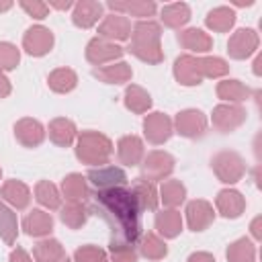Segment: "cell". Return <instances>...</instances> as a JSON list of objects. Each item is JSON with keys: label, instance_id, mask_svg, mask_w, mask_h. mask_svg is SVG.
Masks as SVG:
<instances>
[{"label": "cell", "instance_id": "cell-7", "mask_svg": "<svg viewBox=\"0 0 262 262\" xmlns=\"http://www.w3.org/2000/svg\"><path fill=\"white\" fill-rule=\"evenodd\" d=\"M246 108L242 104H229V102H223V104H217L213 108V115H211V121L215 125V129H219L221 133H229L233 129H237L239 125L246 123Z\"/></svg>", "mask_w": 262, "mask_h": 262}, {"label": "cell", "instance_id": "cell-28", "mask_svg": "<svg viewBox=\"0 0 262 262\" xmlns=\"http://www.w3.org/2000/svg\"><path fill=\"white\" fill-rule=\"evenodd\" d=\"M217 96L223 100V102H229V104H239L244 102L246 98H250V88L239 82V80H221L217 84Z\"/></svg>", "mask_w": 262, "mask_h": 262}, {"label": "cell", "instance_id": "cell-46", "mask_svg": "<svg viewBox=\"0 0 262 262\" xmlns=\"http://www.w3.org/2000/svg\"><path fill=\"white\" fill-rule=\"evenodd\" d=\"M186 262H215V256L209 254V252H194L188 256Z\"/></svg>", "mask_w": 262, "mask_h": 262}, {"label": "cell", "instance_id": "cell-20", "mask_svg": "<svg viewBox=\"0 0 262 262\" xmlns=\"http://www.w3.org/2000/svg\"><path fill=\"white\" fill-rule=\"evenodd\" d=\"M0 199L8 203L12 209H27L31 203V190L20 180H6L0 188Z\"/></svg>", "mask_w": 262, "mask_h": 262}, {"label": "cell", "instance_id": "cell-54", "mask_svg": "<svg viewBox=\"0 0 262 262\" xmlns=\"http://www.w3.org/2000/svg\"><path fill=\"white\" fill-rule=\"evenodd\" d=\"M102 262H108V260H106V258H104V260H102Z\"/></svg>", "mask_w": 262, "mask_h": 262}, {"label": "cell", "instance_id": "cell-47", "mask_svg": "<svg viewBox=\"0 0 262 262\" xmlns=\"http://www.w3.org/2000/svg\"><path fill=\"white\" fill-rule=\"evenodd\" d=\"M12 92V86H10V80L4 76V72H0V98H6L8 94Z\"/></svg>", "mask_w": 262, "mask_h": 262}, {"label": "cell", "instance_id": "cell-31", "mask_svg": "<svg viewBox=\"0 0 262 262\" xmlns=\"http://www.w3.org/2000/svg\"><path fill=\"white\" fill-rule=\"evenodd\" d=\"M160 18H162V23H164L166 27H170V29H180V27H184V25L190 20V8H188V4H184V2H172V4L162 6Z\"/></svg>", "mask_w": 262, "mask_h": 262}, {"label": "cell", "instance_id": "cell-22", "mask_svg": "<svg viewBox=\"0 0 262 262\" xmlns=\"http://www.w3.org/2000/svg\"><path fill=\"white\" fill-rule=\"evenodd\" d=\"M106 6L117 14H123V16L131 14V16H139V18L154 16L158 10L156 2H151V0H125V2H117V0L113 2L111 0V2H106Z\"/></svg>", "mask_w": 262, "mask_h": 262}, {"label": "cell", "instance_id": "cell-21", "mask_svg": "<svg viewBox=\"0 0 262 262\" xmlns=\"http://www.w3.org/2000/svg\"><path fill=\"white\" fill-rule=\"evenodd\" d=\"M47 131H49V139H51L55 145H59V147H70V145L76 141V137H78V129H76L74 121H70V119H66V117L53 119V121L49 123Z\"/></svg>", "mask_w": 262, "mask_h": 262}, {"label": "cell", "instance_id": "cell-42", "mask_svg": "<svg viewBox=\"0 0 262 262\" xmlns=\"http://www.w3.org/2000/svg\"><path fill=\"white\" fill-rule=\"evenodd\" d=\"M20 61V51L16 45L2 41L0 43V72H10L18 66Z\"/></svg>", "mask_w": 262, "mask_h": 262}, {"label": "cell", "instance_id": "cell-19", "mask_svg": "<svg viewBox=\"0 0 262 262\" xmlns=\"http://www.w3.org/2000/svg\"><path fill=\"white\" fill-rule=\"evenodd\" d=\"M117 156L119 162L125 166H137L141 164L145 149H143V141L137 135H123L117 143Z\"/></svg>", "mask_w": 262, "mask_h": 262}, {"label": "cell", "instance_id": "cell-34", "mask_svg": "<svg viewBox=\"0 0 262 262\" xmlns=\"http://www.w3.org/2000/svg\"><path fill=\"white\" fill-rule=\"evenodd\" d=\"M0 237L12 246L18 237V219H16V213L0 199Z\"/></svg>", "mask_w": 262, "mask_h": 262}, {"label": "cell", "instance_id": "cell-53", "mask_svg": "<svg viewBox=\"0 0 262 262\" xmlns=\"http://www.w3.org/2000/svg\"><path fill=\"white\" fill-rule=\"evenodd\" d=\"M0 178H2V168H0Z\"/></svg>", "mask_w": 262, "mask_h": 262}, {"label": "cell", "instance_id": "cell-1", "mask_svg": "<svg viewBox=\"0 0 262 262\" xmlns=\"http://www.w3.org/2000/svg\"><path fill=\"white\" fill-rule=\"evenodd\" d=\"M96 201L106 211V217L113 219V227L117 225L119 235L115 239H123L129 244H135L139 235V205L131 190L125 186L98 190Z\"/></svg>", "mask_w": 262, "mask_h": 262}, {"label": "cell", "instance_id": "cell-51", "mask_svg": "<svg viewBox=\"0 0 262 262\" xmlns=\"http://www.w3.org/2000/svg\"><path fill=\"white\" fill-rule=\"evenodd\" d=\"M260 63H262V59L256 57V61H254V74H256V76H260V72H262V70H260Z\"/></svg>", "mask_w": 262, "mask_h": 262}, {"label": "cell", "instance_id": "cell-40", "mask_svg": "<svg viewBox=\"0 0 262 262\" xmlns=\"http://www.w3.org/2000/svg\"><path fill=\"white\" fill-rule=\"evenodd\" d=\"M59 217H61V223L68 225L70 229H80L88 219V211L82 203H66L61 207Z\"/></svg>", "mask_w": 262, "mask_h": 262}, {"label": "cell", "instance_id": "cell-45", "mask_svg": "<svg viewBox=\"0 0 262 262\" xmlns=\"http://www.w3.org/2000/svg\"><path fill=\"white\" fill-rule=\"evenodd\" d=\"M10 262H33V258L27 254V250H23V248H14L12 252H10V258H8Z\"/></svg>", "mask_w": 262, "mask_h": 262}, {"label": "cell", "instance_id": "cell-11", "mask_svg": "<svg viewBox=\"0 0 262 262\" xmlns=\"http://www.w3.org/2000/svg\"><path fill=\"white\" fill-rule=\"evenodd\" d=\"M260 37L254 29H237L227 41V53L233 59H248L258 51Z\"/></svg>", "mask_w": 262, "mask_h": 262}, {"label": "cell", "instance_id": "cell-24", "mask_svg": "<svg viewBox=\"0 0 262 262\" xmlns=\"http://www.w3.org/2000/svg\"><path fill=\"white\" fill-rule=\"evenodd\" d=\"M92 74H94V78H98L104 84H125L131 80L133 70L127 61H115V63H108L102 68H94Z\"/></svg>", "mask_w": 262, "mask_h": 262}, {"label": "cell", "instance_id": "cell-27", "mask_svg": "<svg viewBox=\"0 0 262 262\" xmlns=\"http://www.w3.org/2000/svg\"><path fill=\"white\" fill-rule=\"evenodd\" d=\"M156 229H158V233L164 235L166 239L176 237V235L182 231V215H180V211H176V209L160 211V213L156 215Z\"/></svg>", "mask_w": 262, "mask_h": 262}, {"label": "cell", "instance_id": "cell-30", "mask_svg": "<svg viewBox=\"0 0 262 262\" xmlns=\"http://www.w3.org/2000/svg\"><path fill=\"white\" fill-rule=\"evenodd\" d=\"M61 192L66 196L68 203H84L86 196H88V184H86V178L78 172H72L63 178L61 182Z\"/></svg>", "mask_w": 262, "mask_h": 262}, {"label": "cell", "instance_id": "cell-32", "mask_svg": "<svg viewBox=\"0 0 262 262\" xmlns=\"http://www.w3.org/2000/svg\"><path fill=\"white\" fill-rule=\"evenodd\" d=\"M205 25L215 33H225L235 25V12L229 6H217L209 10V14L205 16Z\"/></svg>", "mask_w": 262, "mask_h": 262}, {"label": "cell", "instance_id": "cell-17", "mask_svg": "<svg viewBox=\"0 0 262 262\" xmlns=\"http://www.w3.org/2000/svg\"><path fill=\"white\" fill-rule=\"evenodd\" d=\"M215 207L217 211L227 217V219H237L244 209H246V199L242 196L239 190H233V188H223L217 192L215 196Z\"/></svg>", "mask_w": 262, "mask_h": 262}, {"label": "cell", "instance_id": "cell-36", "mask_svg": "<svg viewBox=\"0 0 262 262\" xmlns=\"http://www.w3.org/2000/svg\"><path fill=\"white\" fill-rule=\"evenodd\" d=\"M168 209H176L178 205L184 203L186 199V188L180 180H166L160 186V196H158Z\"/></svg>", "mask_w": 262, "mask_h": 262}, {"label": "cell", "instance_id": "cell-48", "mask_svg": "<svg viewBox=\"0 0 262 262\" xmlns=\"http://www.w3.org/2000/svg\"><path fill=\"white\" fill-rule=\"evenodd\" d=\"M260 225H262V217H256V219L252 221V225H250V231H252V235H254V239H260V237H262V231H260Z\"/></svg>", "mask_w": 262, "mask_h": 262}, {"label": "cell", "instance_id": "cell-13", "mask_svg": "<svg viewBox=\"0 0 262 262\" xmlns=\"http://www.w3.org/2000/svg\"><path fill=\"white\" fill-rule=\"evenodd\" d=\"M98 37L106 41H127L131 37V23L123 14H106L98 27Z\"/></svg>", "mask_w": 262, "mask_h": 262}, {"label": "cell", "instance_id": "cell-16", "mask_svg": "<svg viewBox=\"0 0 262 262\" xmlns=\"http://www.w3.org/2000/svg\"><path fill=\"white\" fill-rule=\"evenodd\" d=\"M14 137L25 147H37L45 139V127L37 119H20L14 123Z\"/></svg>", "mask_w": 262, "mask_h": 262}, {"label": "cell", "instance_id": "cell-3", "mask_svg": "<svg viewBox=\"0 0 262 262\" xmlns=\"http://www.w3.org/2000/svg\"><path fill=\"white\" fill-rule=\"evenodd\" d=\"M113 156V141L98 131H82L76 137V158L86 166L106 164Z\"/></svg>", "mask_w": 262, "mask_h": 262}, {"label": "cell", "instance_id": "cell-15", "mask_svg": "<svg viewBox=\"0 0 262 262\" xmlns=\"http://www.w3.org/2000/svg\"><path fill=\"white\" fill-rule=\"evenodd\" d=\"M88 180L98 190H106V188L125 186L127 184V174L119 166H100V168H92L88 172Z\"/></svg>", "mask_w": 262, "mask_h": 262}, {"label": "cell", "instance_id": "cell-8", "mask_svg": "<svg viewBox=\"0 0 262 262\" xmlns=\"http://www.w3.org/2000/svg\"><path fill=\"white\" fill-rule=\"evenodd\" d=\"M172 125L178 135L196 139V137H203V133L207 131V117L199 108H184L174 117Z\"/></svg>", "mask_w": 262, "mask_h": 262}, {"label": "cell", "instance_id": "cell-43", "mask_svg": "<svg viewBox=\"0 0 262 262\" xmlns=\"http://www.w3.org/2000/svg\"><path fill=\"white\" fill-rule=\"evenodd\" d=\"M106 252L96 246H82L74 252V262H102Z\"/></svg>", "mask_w": 262, "mask_h": 262}, {"label": "cell", "instance_id": "cell-33", "mask_svg": "<svg viewBox=\"0 0 262 262\" xmlns=\"http://www.w3.org/2000/svg\"><path fill=\"white\" fill-rule=\"evenodd\" d=\"M47 84H49V88H51L53 92H57V94H68V92H72V90L76 88L78 76H76V72L70 70V68H57V70H53V72L47 76Z\"/></svg>", "mask_w": 262, "mask_h": 262}, {"label": "cell", "instance_id": "cell-18", "mask_svg": "<svg viewBox=\"0 0 262 262\" xmlns=\"http://www.w3.org/2000/svg\"><path fill=\"white\" fill-rule=\"evenodd\" d=\"M102 16V4L94 2V0H80L74 4V12H72V23L78 29H90L98 23V18Z\"/></svg>", "mask_w": 262, "mask_h": 262}, {"label": "cell", "instance_id": "cell-25", "mask_svg": "<svg viewBox=\"0 0 262 262\" xmlns=\"http://www.w3.org/2000/svg\"><path fill=\"white\" fill-rule=\"evenodd\" d=\"M178 43L192 53H207L213 47V39L203 29H184L178 33Z\"/></svg>", "mask_w": 262, "mask_h": 262}, {"label": "cell", "instance_id": "cell-23", "mask_svg": "<svg viewBox=\"0 0 262 262\" xmlns=\"http://www.w3.org/2000/svg\"><path fill=\"white\" fill-rule=\"evenodd\" d=\"M23 229L31 237H45L53 229V217L47 211L33 209L25 219H23Z\"/></svg>", "mask_w": 262, "mask_h": 262}, {"label": "cell", "instance_id": "cell-35", "mask_svg": "<svg viewBox=\"0 0 262 262\" xmlns=\"http://www.w3.org/2000/svg\"><path fill=\"white\" fill-rule=\"evenodd\" d=\"M33 258L37 262H61L66 258V250L57 239H41L33 248Z\"/></svg>", "mask_w": 262, "mask_h": 262}, {"label": "cell", "instance_id": "cell-38", "mask_svg": "<svg viewBox=\"0 0 262 262\" xmlns=\"http://www.w3.org/2000/svg\"><path fill=\"white\" fill-rule=\"evenodd\" d=\"M35 199L49 211L59 209L61 207V194L57 190L55 184H51L49 180H39L35 186Z\"/></svg>", "mask_w": 262, "mask_h": 262}, {"label": "cell", "instance_id": "cell-49", "mask_svg": "<svg viewBox=\"0 0 262 262\" xmlns=\"http://www.w3.org/2000/svg\"><path fill=\"white\" fill-rule=\"evenodd\" d=\"M47 6H53V8H57V10H68V8L74 6V2H70V0H66V2H55V0H51Z\"/></svg>", "mask_w": 262, "mask_h": 262}, {"label": "cell", "instance_id": "cell-44", "mask_svg": "<svg viewBox=\"0 0 262 262\" xmlns=\"http://www.w3.org/2000/svg\"><path fill=\"white\" fill-rule=\"evenodd\" d=\"M20 4V8L29 14V16H33V18H37V20H43V18H47V14H49V6H47V2H41V0H20L18 2Z\"/></svg>", "mask_w": 262, "mask_h": 262}, {"label": "cell", "instance_id": "cell-10", "mask_svg": "<svg viewBox=\"0 0 262 262\" xmlns=\"http://www.w3.org/2000/svg\"><path fill=\"white\" fill-rule=\"evenodd\" d=\"M174 78L182 86H199L205 80L203 74V57L196 55H180L174 61Z\"/></svg>", "mask_w": 262, "mask_h": 262}, {"label": "cell", "instance_id": "cell-5", "mask_svg": "<svg viewBox=\"0 0 262 262\" xmlns=\"http://www.w3.org/2000/svg\"><path fill=\"white\" fill-rule=\"evenodd\" d=\"M123 53H125V49L121 45L100 39V37L90 39L86 45V59L96 68H102L104 63H115L117 59L123 57Z\"/></svg>", "mask_w": 262, "mask_h": 262}, {"label": "cell", "instance_id": "cell-50", "mask_svg": "<svg viewBox=\"0 0 262 262\" xmlns=\"http://www.w3.org/2000/svg\"><path fill=\"white\" fill-rule=\"evenodd\" d=\"M12 8V2L10 0H0V12H6Z\"/></svg>", "mask_w": 262, "mask_h": 262}, {"label": "cell", "instance_id": "cell-39", "mask_svg": "<svg viewBox=\"0 0 262 262\" xmlns=\"http://www.w3.org/2000/svg\"><path fill=\"white\" fill-rule=\"evenodd\" d=\"M139 252H141V256L147 258V260H162V258H166V254H168V246H166L164 239H160L154 231H147V233L141 237Z\"/></svg>", "mask_w": 262, "mask_h": 262}, {"label": "cell", "instance_id": "cell-37", "mask_svg": "<svg viewBox=\"0 0 262 262\" xmlns=\"http://www.w3.org/2000/svg\"><path fill=\"white\" fill-rule=\"evenodd\" d=\"M227 262H254L256 260V246L248 237H239L227 246Z\"/></svg>", "mask_w": 262, "mask_h": 262}, {"label": "cell", "instance_id": "cell-2", "mask_svg": "<svg viewBox=\"0 0 262 262\" xmlns=\"http://www.w3.org/2000/svg\"><path fill=\"white\" fill-rule=\"evenodd\" d=\"M162 29L154 20H139L131 27V43L127 51L145 63L164 61V51L160 45Z\"/></svg>", "mask_w": 262, "mask_h": 262}, {"label": "cell", "instance_id": "cell-12", "mask_svg": "<svg viewBox=\"0 0 262 262\" xmlns=\"http://www.w3.org/2000/svg\"><path fill=\"white\" fill-rule=\"evenodd\" d=\"M174 133V125L172 119L164 113H149L143 119V135L149 143L154 145H162L166 143Z\"/></svg>", "mask_w": 262, "mask_h": 262}, {"label": "cell", "instance_id": "cell-52", "mask_svg": "<svg viewBox=\"0 0 262 262\" xmlns=\"http://www.w3.org/2000/svg\"><path fill=\"white\" fill-rule=\"evenodd\" d=\"M61 262H70V260H68V258H63V260H61Z\"/></svg>", "mask_w": 262, "mask_h": 262}, {"label": "cell", "instance_id": "cell-6", "mask_svg": "<svg viewBox=\"0 0 262 262\" xmlns=\"http://www.w3.org/2000/svg\"><path fill=\"white\" fill-rule=\"evenodd\" d=\"M172 170H174V158L168 151L154 149L147 156H143V160H141V174H143V178H147L151 182L168 178L172 174Z\"/></svg>", "mask_w": 262, "mask_h": 262}, {"label": "cell", "instance_id": "cell-29", "mask_svg": "<svg viewBox=\"0 0 262 262\" xmlns=\"http://www.w3.org/2000/svg\"><path fill=\"white\" fill-rule=\"evenodd\" d=\"M123 102H125V108L131 111V113H135V115H143V113H147L151 108V96H149V92L145 88L137 86V84L127 86Z\"/></svg>", "mask_w": 262, "mask_h": 262}, {"label": "cell", "instance_id": "cell-9", "mask_svg": "<svg viewBox=\"0 0 262 262\" xmlns=\"http://www.w3.org/2000/svg\"><path fill=\"white\" fill-rule=\"evenodd\" d=\"M53 33L43 27V25H35V27H29L23 35V49L33 55V57H41V55H47L51 49H53Z\"/></svg>", "mask_w": 262, "mask_h": 262}, {"label": "cell", "instance_id": "cell-4", "mask_svg": "<svg viewBox=\"0 0 262 262\" xmlns=\"http://www.w3.org/2000/svg\"><path fill=\"white\" fill-rule=\"evenodd\" d=\"M211 168H213L215 176L223 184H235L246 174V164H244L242 156L235 154V151H219V154H215L213 160H211Z\"/></svg>", "mask_w": 262, "mask_h": 262}, {"label": "cell", "instance_id": "cell-14", "mask_svg": "<svg viewBox=\"0 0 262 262\" xmlns=\"http://www.w3.org/2000/svg\"><path fill=\"white\" fill-rule=\"evenodd\" d=\"M215 221V211L209 201L194 199L186 205V223L192 231H205Z\"/></svg>", "mask_w": 262, "mask_h": 262}, {"label": "cell", "instance_id": "cell-41", "mask_svg": "<svg viewBox=\"0 0 262 262\" xmlns=\"http://www.w3.org/2000/svg\"><path fill=\"white\" fill-rule=\"evenodd\" d=\"M111 262H137V252L133 244L123 239H111Z\"/></svg>", "mask_w": 262, "mask_h": 262}, {"label": "cell", "instance_id": "cell-26", "mask_svg": "<svg viewBox=\"0 0 262 262\" xmlns=\"http://www.w3.org/2000/svg\"><path fill=\"white\" fill-rule=\"evenodd\" d=\"M131 192H133V196H135V201H137V205H139L141 211H154L158 207V201L160 199H158V190H156V186H154L151 180H147L143 176L135 178Z\"/></svg>", "mask_w": 262, "mask_h": 262}]
</instances>
